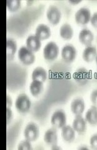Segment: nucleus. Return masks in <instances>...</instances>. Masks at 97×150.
<instances>
[{"label":"nucleus","instance_id":"1","mask_svg":"<svg viewBox=\"0 0 97 150\" xmlns=\"http://www.w3.org/2000/svg\"><path fill=\"white\" fill-rule=\"evenodd\" d=\"M59 53L58 45L54 41H50L46 44L43 50V55L45 59L53 61L57 58Z\"/></svg>","mask_w":97,"mask_h":150},{"label":"nucleus","instance_id":"2","mask_svg":"<svg viewBox=\"0 0 97 150\" xmlns=\"http://www.w3.org/2000/svg\"><path fill=\"white\" fill-rule=\"evenodd\" d=\"M15 106L18 111L25 113L29 111L31 106V101L26 94L22 93L17 97L15 101Z\"/></svg>","mask_w":97,"mask_h":150},{"label":"nucleus","instance_id":"3","mask_svg":"<svg viewBox=\"0 0 97 150\" xmlns=\"http://www.w3.org/2000/svg\"><path fill=\"white\" fill-rule=\"evenodd\" d=\"M50 122L55 128H62L66 125L67 116L66 112L62 110H57L53 112Z\"/></svg>","mask_w":97,"mask_h":150},{"label":"nucleus","instance_id":"4","mask_svg":"<svg viewBox=\"0 0 97 150\" xmlns=\"http://www.w3.org/2000/svg\"><path fill=\"white\" fill-rule=\"evenodd\" d=\"M18 58L21 62L26 65H30L35 61V55L33 51L27 46H22L18 51Z\"/></svg>","mask_w":97,"mask_h":150},{"label":"nucleus","instance_id":"5","mask_svg":"<svg viewBox=\"0 0 97 150\" xmlns=\"http://www.w3.org/2000/svg\"><path fill=\"white\" fill-rule=\"evenodd\" d=\"M26 139L29 142H35L39 137V128L38 125L33 122H30L26 126L24 131Z\"/></svg>","mask_w":97,"mask_h":150},{"label":"nucleus","instance_id":"6","mask_svg":"<svg viewBox=\"0 0 97 150\" xmlns=\"http://www.w3.org/2000/svg\"><path fill=\"white\" fill-rule=\"evenodd\" d=\"M90 10L86 7H82L78 9L75 14V20L78 25H85L90 21L91 19Z\"/></svg>","mask_w":97,"mask_h":150},{"label":"nucleus","instance_id":"7","mask_svg":"<svg viewBox=\"0 0 97 150\" xmlns=\"http://www.w3.org/2000/svg\"><path fill=\"white\" fill-rule=\"evenodd\" d=\"M77 56V50L74 46L68 44L65 45L61 51V56L63 60L67 63H72Z\"/></svg>","mask_w":97,"mask_h":150},{"label":"nucleus","instance_id":"8","mask_svg":"<svg viewBox=\"0 0 97 150\" xmlns=\"http://www.w3.org/2000/svg\"><path fill=\"white\" fill-rule=\"evenodd\" d=\"M46 16L50 23L52 25H57L61 20L62 14L57 6L50 5L46 12Z\"/></svg>","mask_w":97,"mask_h":150},{"label":"nucleus","instance_id":"9","mask_svg":"<svg viewBox=\"0 0 97 150\" xmlns=\"http://www.w3.org/2000/svg\"><path fill=\"white\" fill-rule=\"evenodd\" d=\"M78 39L83 45L87 46H90L94 40V35L89 29L84 28L79 33Z\"/></svg>","mask_w":97,"mask_h":150},{"label":"nucleus","instance_id":"10","mask_svg":"<svg viewBox=\"0 0 97 150\" xmlns=\"http://www.w3.org/2000/svg\"><path fill=\"white\" fill-rule=\"evenodd\" d=\"M45 143L49 146H54L56 145L58 142V135L57 128L54 127L49 128L45 131L44 137Z\"/></svg>","mask_w":97,"mask_h":150},{"label":"nucleus","instance_id":"11","mask_svg":"<svg viewBox=\"0 0 97 150\" xmlns=\"http://www.w3.org/2000/svg\"><path fill=\"white\" fill-rule=\"evenodd\" d=\"M72 127L78 133H84L87 129V121L81 115H76L73 121Z\"/></svg>","mask_w":97,"mask_h":150},{"label":"nucleus","instance_id":"12","mask_svg":"<svg viewBox=\"0 0 97 150\" xmlns=\"http://www.w3.org/2000/svg\"><path fill=\"white\" fill-rule=\"evenodd\" d=\"M85 108V104L84 100L78 98L73 100L70 105L72 112L75 115H81Z\"/></svg>","mask_w":97,"mask_h":150},{"label":"nucleus","instance_id":"13","mask_svg":"<svg viewBox=\"0 0 97 150\" xmlns=\"http://www.w3.org/2000/svg\"><path fill=\"white\" fill-rule=\"evenodd\" d=\"M61 129V136L65 142L67 143L73 142L75 138V131L72 126L65 125Z\"/></svg>","mask_w":97,"mask_h":150},{"label":"nucleus","instance_id":"14","mask_svg":"<svg viewBox=\"0 0 97 150\" xmlns=\"http://www.w3.org/2000/svg\"><path fill=\"white\" fill-rule=\"evenodd\" d=\"M35 35L40 40H44L49 38L51 35V31L50 28L45 24H40L37 26Z\"/></svg>","mask_w":97,"mask_h":150},{"label":"nucleus","instance_id":"15","mask_svg":"<svg viewBox=\"0 0 97 150\" xmlns=\"http://www.w3.org/2000/svg\"><path fill=\"white\" fill-rule=\"evenodd\" d=\"M26 46L33 52L39 50L41 47V41L38 37L34 35H30L26 39Z\"/></svg>","mask_w":97,"mask_h":150},{"label":"nucleus","instance_id":"16","mask_svg":"<svg viewBox=\"0 0 97 150\" xmlns=\"http://www.w3.org/2000/svg\"><path fill=\"white\" fill-rule=\"evenodd\" d=\"M97 56L96 48L94 46H88L84 49L82 53V58L86 62H91L95 60Z\"/></svg>","mask_w":97,"mask_h":150},{"label":"nucleus","instance_id":"17","mask_svg":"<svg viewBox=\"0 0 97 150\" xmlns=\"http://www.w3.org/2000/svg\"><path fill=\"white\" fill-rule=\"evenodd\" d=\"M85 119L90 125H97V106L93 105L87 110Z\"/></svg>","mask_w":97,"mask_h":150},{"label":"nucleus","instance_id":"18","mask_svg":"<svg viewBox=\"0 0 97 150\" xmlns=\"http://www.w3.org/2000/svg\"><path fill=\"white\" fill-rule=\"evenodd\" d=\"M17 43L15 40L8 38L6 41V55L8 60L14 58V56L17 51Z\"/></svg>","mask_w":97,"mask_h":150},{"label":"nucleus","instance_id":"19","mask_svg":"<svg viewBox=\"0 0 97 150\" xmlns=\"http://www.w3.org/2000/svg\"><path fill=\"white\" fill-rule=\"evenodd\" d=\"M60 35L62 38L68 40L72 38L73 36V30L68 23H64L60 28Z\"/></svg>","mask_w":97,"mask_h":150},{"label":"nucleus","instance_id":"20","mask_svg":"<svg viewBox=\"0 0 97 150\" xmlns=\"http://www.w3.org/2000/svg\"><path fill=\"white\" fill-rule=\"evenodd\" d=\"M47 78V73L45 69L42 67H37L32 73V79L44 82Z\"/></svg>","mask_w":97,"mask_h":150},{"label":"nucleus","instance_id":"21","mask_svg":"<svg viewBox=\"0 0 97 150\" xmlns=\"http://www.w3.org/2000/svg\"><path fill=\"white\" fill-rule=\"evenodd\" d=\"M29 90L33 96H39L44 90L43 82L38 80H33L29 86Z\"/></svg>","mask_w":97,"mask_h":150},{"label":"nucleus","instance_id":"22","mask_svg":"<svg viewBox=\"0 0 97 150\" xmlns=\"http://www.w3.org/2000/svg\"><path fill=\"white\" fill-rule=\"evenodd\" d=\"M6 6L10 11L15 12L21 7V1L20 0H7Z\"/></svg>","mask_w":97,"mask_h":150},{"label":"nucleus","instance_id":"23","mask_svg":"<svg viewBox=\"0 0 97 150\" xmlns=\"http://www.w3.org/2000/svg\"><path fill=\"white\" fill-rule=\"evenodd\" d=\"M17 149L19 150H31L32 148L31 142H29V141L27 139L22 141V142H21L20 144H18Z\"/></svg>","mask_w":97,"mask_h":150},{"label":"nucleus","instance_id":"24","mask_svg":"<svg viewBox=\"0 0 97 150\" xmlns=\"http://www.w3.org/2000/svg\"><path fill=\"white\" fill-rule=\"evenodd\" d=\"M90 144L92 149H97V133L91 136L90 139Z\"/></svg>","mask_w":97,"mask_h":150},{"label":"nucleus","instance_id":"25","mask_svg":"<svg viewBox=\"0 0 97 150\" xmlns=\"http://www.w3.org/2000/svg\"><path fill=\"white\" fill-rule=\"evenodd\" d=\"M90 100L92 104L95 106H97V89H95L91 93Z\"/></svg>","mask_w":97,"mask_h":150},{"label":"nucleus","instance_id":"26","mask_svg":"<svg viewBox=\"0 0 97 150\" xmlns=\"http://www.w3.org/2000/svg\"><path fill=\"white\" fill-rule=\"evenodd\" d=\"M13 117V112L11 110L10 108H6V120H7V124L8 125L10 123V121H11L12 118Z\"/></svg>","mask_w":97,"mask_h":150},{"label":"nucleus","instance_id":"27","mask_svg":"<svg viewBox=\"0 0 97 150\" xmlns=\"http://www.w3.org/2000/svg\"><path fill=\"white\" fill-rule=\"evenodd\" d=\"M90 23L92 26L95 28H97V12L94 13L93 15H91Z\"/></svg>","mask_w":97,"mask_h":150},{"label":"nucleus","instance_id":"28","mask_svg":"<svg viewBox=\"0 0 97 150\" xmlns=\"http://www.w3.org/2000/svg\"><path fill=\"white\" fill-rule=\"evenodd\" d=\"M6 105H7V107L8 108H11V106L13 105V101H12L11 98L9 95H7V97H6Z\"/></svg>","mask_w":97,"mask_h":150},{"label":"nucleus","instance_id":"29","mask_svg":"<svg viewBox=\"0 0 97 150\" xmlns=\"http://www.w3.org/2000/svg\"><path fill=\"white\" fill-rule=\"evenodd\" d=\"M80 2H81V1H69V3H72V4H77Z\"/></svg>","mask_w":97,"mask_h":150},{"label":"nucleus","instance_id":"30","mask_svg":"<svg viewBox=\"0 0 97 150\" xmlns=\"http://www.w3.org/2000/svg\"><path fill=\"white\" fill-rule=\"evenodd\" d=\"M95 62H96V65H97V56H96V59H95Z\"/></svg>","mask_w":97,"mask_h":150}]
</instances>
